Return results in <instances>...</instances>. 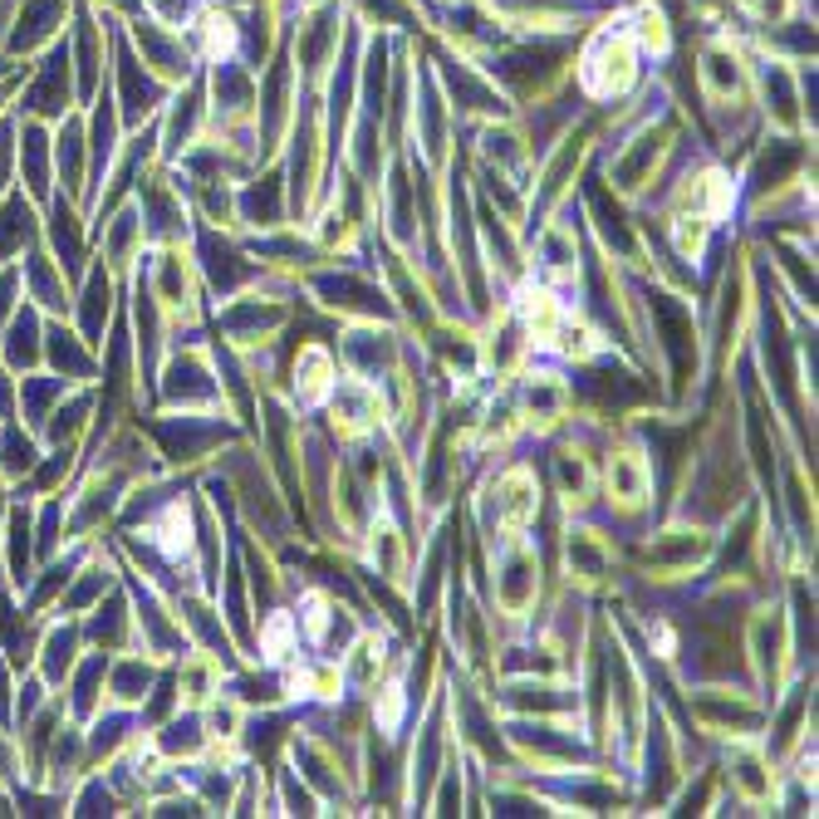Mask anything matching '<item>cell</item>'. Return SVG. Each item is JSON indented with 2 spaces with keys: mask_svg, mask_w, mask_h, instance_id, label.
<instances>
[{
  "mask_svg": "<svg viewBox=\"0 0 819 819\" xmlns=\"http://www.w3.org/2000/svg\"><path fill=\"white\" fill-rule=\"evenodd\" d=\"M639 44L643 50H653V54H667V44H673V35H667V20H663V10L657 6H643L639 10Z\"/></svg>",
  "mask_w": 819,
  "mask_h": 819,
  "instance_id": "obj_13",
  "label": "cell"
},
{
  "mask_svg": "<svg viewBox=\"0 0 819 819\" xmlns=\"http://www.w3.org/2000/svg\"><path fill=\"white\" fill-rule=\"evenodd\" d=\"M216 687H221V667L211 663V657H191L187 667H182V707H207L216 702Z\"/></svg>",
  "mask_w": 819,
  "mask_h": 819,
  "instance_id": "obj_9",
  "label": "cell"
},
{
  "mask_svg": "<svg viewBox=\"0 0 819 819\" xmlns=\"http://www.w3.org/2000/svg\"><path fill=\"white\" fill-rule=\"evenodd\" d=\"M496 500H500V526L510 535L526 530L535 520V510H540V481H535L530 466H510L496 481Z\"/></svg>",
  "mask_w": 819,
  "mask_h": 819,
  "instance_id": "obj_3",
  "label": "cell"
},
{
  "mask_svg": "<svg viewBox=\"0 0 819 819\" xmlns=\"http://www.w3.org/2000/svg\"><path fill=\"white\" fill-rule=\"evenodd\" d=\"M294 379H304L300 383V397L304 403H324L329 393H334V359L324 354V349H304L300 363H294Z\"/></svg>",
  "mask_w": 819,
  "mask_h": 819,
  "instance_id": "obj_7",
  "label": "cell"
},
{
  "mask_svg": "<svg viewBox=\"0 0 819 819\" xmlns=\"http://www.w3.org/2000/svg\"><path fill=\"white\" fill-rule=\"evenodd\" d=\"M260 653L270 657V663H280V657L294 653V619L290 613H270L266 629H260Z\"/></svg>",
  "mask_w": 819,
  "mask_h": 819,
  "instance_id": "obj_12",
  "label": "cell"
},
{
  "mask_svg": "<svg viewBox=\"0 0 819 819\" xmlns=\"http://www.w3.org/2000/svg\"><path fill=\"white\" fill-rule=\"evenodd\" d=\"M564 407H570V393H564V383H554V379H530V383H526V423H530V427L560 423Z\"/></svg>",
  "mask_w": 819,
  "mask_h": 819,
  "instance_id": "obj_6",
  "label": "cell"
},
{
  "mask_svg": "<svg viewBox=\"0 0 819 819\" xmlns=\"http://www.w3.org/2000/svg\"><path fill=\"white\" fill-rule=\"evenodd\" d=\"M231 44H236V25H231V20H226V15H207V50L221 60Z\"/></svg>",
  "mask_w": 819,
  "mask_h": 819,
  "instance_id": "obj_14",
  "label": "cell"
},
{
  "mask_svg": "<svg viewBox=\"0 0 819 819\" xmlns=\"http://www.w3.org/2000/svg\"><path fill=\"white\" fill-rule=\"evenodd\" d=\"M369 554H373V570H379L383 579H403V540H397L393 520H379L373 526V540H369Z\"/></svg>",
  "mask_w": 819,
  "mask_h": 819,
  "instance_id": "obj_11",
  "label": "cell"
},
{
  "mask_svg": "<svg viewBox=\"0 0 819 819\" xmlns=\"http://www.w3.org/2000/svg\"><path fill=\"white\" fill-rule=\"evenodd\" d=\"M535 589H540V564L526 545H510L506 560H500V574H496V604L520 619L530 604H535Z\"/></svg>",
  "mask_w": 819,
  "mask_h": 819,
  "instance_id": "obj_2",
  "label": "cell"
},
{
  "mask_svg": "<svg viewBox=\"0 0 819 819\" xmlns=\"http://www.w3.org/2000/svg\"><path fill=\"white\" fill-rule=\"evenodd\" d=\"M633 74H639V54H633L629 40H599V50L584 60V84L589 94L609 99V94H623V89L633 84Z\"/></svg>",
  "mask_w": 819,
  "mask_h": 819,
  "instance_id": "obj_1",
  "label": "cell"
},
{
  "mask_svg": "<svg viewBox=\"0 0 819 819\" xmlns=\"http://www.w3.org/2000/svg\"><path fill=\"white\" fill-rule=\"evenodd\" d=\"M647 486H653V471H647V462L639 452H619L609 462V500L619 510H639L647 500Z\"/></svg>",
  "mask_w": 819,
  "mask_h": 819,
  "instance_id": "obj_4",
  "label": "cell"
},
{
  "mask_svg": "<svg viewBox=\"0 0 819 819\" xmlns=\"http://www.w3.org/2000/svg\"><path fill=\"white\" fill-rule=\"evenodd\" d=\"M554 476H560L564 506H584V500L594 496V471H589V457H584V452H560V462H554Z\"/></svg>",
  "mask_w": 819,
  "mask_h": 819,
  "instance_id": "obj_10",
  "label": "cell"
},
{
  "mask_svg": "<svg viewBox=\"0 0 819 819\" xmlns=\"http://www.w3.org/2000/svg\"><path fill=\"white\" fill-rule=\"evenodd\" d=\"M564 560H570V574H579V579H599V574L609 570V545L599 540L594 530H570Z\"/></svg>",
  "mask_w": 819,
  "mask_h": 819,
  "instance_id": "obj_8",
  "label": "cell"
},
{
  "mask_svg": "<svg viewBox=\"0 0 819 819\" xmlns=\"http://www.w3.org/2000/svg\"><path fill=\"white\" fill-rule=\"evenodd\" d=\"M726 766H732V785L746 800H770V770H766V756H760L756 746H736L732 756H726Z\"/></svg>",
  "mask_w": 819,
  "mask_h": 819,
  "instance_id": "obj_5",
  "label": "cell"
}]
</instances>
